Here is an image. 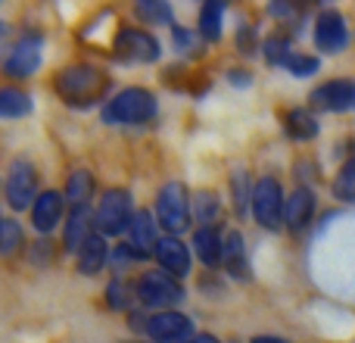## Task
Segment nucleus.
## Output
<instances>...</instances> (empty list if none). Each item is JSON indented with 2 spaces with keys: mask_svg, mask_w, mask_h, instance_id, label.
Wrapping results in <instances>:
<instances>
[{
  "mask_svg": "<svg viewBox=\"0 0 355 343\" xmlns=\"http://www.w3.org/2000/svg\"><path fill=\"white\" fill-rule=\"evenodd\" d=\"M252 343H287V340H281V337H256Z\"/></svg>",
  "mask_w": 355,
  "mask_h": 343,
  "instance_id": "obj_36",
  "label": "nucleus"
},
{
  "mask_svg": "<svg viewBox=\"0 0 355 343\" xmlns=\"http://www.w3.org/2000/svg\"><path fill=\"white\" fill-rule=\"evenodd\" d=\"M284 69H287L290 75H296V78H309V75L318 72V60L309 53H290L287 60H284Z\"/></svg>",
  "mask_w": 355,
  "mask_h": 343,
  "instance_id": "obj_28",
  "label": "nucleus"
},
{
  "mask_svg": "<svg viewBox=\"0 0 355 343\" xmlns=\"http://www.w3.org/2000/svg\"><path fill=\"white\" fill-rule=\"evenodd\" d=\"M91 196H94V178H91V172L75 169L72 175H69V181H66V200H69V206H72V209L87 206V200H91Z\"/></svg>",
  "mask_w": 355,
  "mask_h": 343,
  "instance_id": "obj_21",
  "label": "nucleus"
},
{
  "mask_svg": "<svg viewBox=\"0 0 355 343\" xmlns=\"http://www.w3.org/2000/svg\"><path fill=\"white\" fill-rule=\"evenodd\" d=\"M94 221H97V234H110V237H116V234L128 231L131 221H135V203H131V194L128 190H106L103 200H100L97 206V215H94Z\"/></svg>",
  "mask_w": 355,
  "mask_h": 343,
  "instance_id": "obj_3",
  "label": "nucleus"
},
{
  "mask_svg": "<svg viewBox=\"0 0 355 343\" xmlns=\"http://www.w3.org/2000/svg\"><path fill=\"white\" fill-rule=\"evenodd\" d=\"M221 262L227 265L234 278H250V262H246V246L243 237L237 231H231L225 237V250H221Z\"/></svg>",
  "mask_w": 355,
  "mask_h": 343,
  "instance_id": "obj_20",
  "label": "nucleus"
},
{
  "mask_svg": "<svg viewBox=\"0 0 355 343\" xmlns=\"http://www.w3.org/2000/svg\"><path fill=\"white\" fill-rule=\"evenodd\" d=\"M193 250H196V259H200L202 265H218L221 262V250H225V240H221L218 228L202 225L200 231L193 234Z\"/></svg>",
  "mask_w": 355,
  "mask_h": 343,
  "instance_id": "obj_18",
  "label": "nucleus"
},
{
  "mask_svg": "<svg viewBox=\"0 0 355 343\" xmlns=\"http://www.w3.org/2000/svg\"><path fill=\"white\" fill-rule=\"evenodd\" d=\"M156 219L168 231V237L181 234L190 225V196L181 181L162 184L159 196H156Z\"/></svg>",
  "mask_w": 355,
  "mask_h": 343,
  "instance_id": "obj_4",
  "label": "nucleus"
},
{
  "mask_svg": "<svg viewBox=\"0 0 355 343\" xmlns=\"http://www.w3.org/2000/svg\"><path fill=\"white\" fill-rule=\"evenodd\" d=\"M175 41H178V47H181V50H187L190 47V35H187V31H184V28H178V25H175Z\"/></svg>",
  "mask_w": 355,
  "mask_h": 343,
  "instance_id": "obj_33",
  "label": "nucleus"
},
{
  "mask_svg": "<svg viewBox=\"0 0 355 343\" xmlns=\"http://www.w3.org/2000/svg\"><path fill=\"white\" fill-rule=\"evenodd\" d=\"M106 262H110V246H106L103 234L94 231L91 237L85 240V246L78 250V271L81 275H97Z\"/></svg>",
  "mask_w": 355,
  "mask_h": 343,
  "instance_id": "obj_16",
  "label": "nucleus"
},
{
  "mask_svg": "<svg viewBox=\"0 0 355 343\" xmlns=\"http://www.w3.org/2000/svg\"><path fill=\"white\" fill-rule=\"evenodd\" d=\"M352 103H355V85L346 78L327 81V85H321L312 91V106H318V110L343 112V110H349Z\"/></svg>",
  "mask_w": 355,
  "mask_h": 343,
  "instance_id": "obj_12",
  "label": "nucleus"
},
{
  "mask_svg": "<svg viewBox=\"0 0 355 343\" xmlns=\"http://www.w3.org/2000/svg\"><path fill=\"white\" fill-rule=\"evenodd\" d=\"M6 200H10L12 209L35 206V200H37V172L28 160L12 162L10 178H6Z\"/></svg>",
  "mask_w": 355,
  "mask_h": 343,
  "instance_id": "obj_9",
  "label": "nucleus"
},
{
  "mask_svg": "<svg viewBox=\"0 0 355 343\" xmlns=\"http://www.w3.org/2000/svg\"><path fill=\"white\" fill-rule=\"evenodd\" d=\"M31 112V97L12 87H0V119H19Z\"/></svg>",
  "mask_w": 355,
  "mask_h": 343,
  "instance_id": "obj_24",
  "label": "nucleus"
},
{
  "mask_svg": "<svg viewBox=\"0 0 355 343\" xmlns=\"http://www.w3.org/2000/svg\"><path fill=\"white\" fill-rule=\"evenodd\" d=\"M0 225H3V219H0Z\"/></svg>",
  "mask_w": 355,
  "mask_h": 343,
  "instance_id": "obj_38",
  "label": "nucleus"
},
{
  "mask_svg": "<svg viewBox=\"0 0 355 343\" xmlns=\"http://www.w3.org/2000/svg\"><path fill=\"white\" fill-rule=\"evenodd\" d=\"M106 296H110V306L112 309H128L131 300H137V290H131L122 278H116V281L110 284V290H106Z\"/></svg>",
  "mask_w": 355,
  "mask_h": 343,
  "instance_id": "obj_29",
  "label": "nucleus"
},
{
  "mask_svg": "<svg viewBox=\"0 0 355 343\" xmlns=\"http://www.w3.org/2000/svg\"><path fill=\"white\" fill-rule=\"evenodd\" d=\"M221 19H225V3L218 0H209L200 10V35L206 41H218L221 37Z\"/></svg>",
  "mask_w": 355,
  "mask_h": 343,
  "instance_id": "obj_23",
  "label": "nucleus"
},
{
  "mask_svg": "<svg viewBox=\"0 0 355 343\" xmlns=\"http://www.w3.org/2000/svg\"><path fill=\"white\" fill-rule=\"evenodd\" d=\"M137 16L144 19L147 25H172L175 28V12L168 3H137Z\"/></svg>",
  "mask_w": 355,
  "mask_h": 343,
  "instance_id": "obj_26",
  "label": "nucleus"
},
{
  "mask_svg": "<svg viewBox=\"0 0 355 343\" xmlns=\"http://www.w3.org/2000/svg\"><path fill=\"white\" fill-rule=\"evenodd\" d=\"M3 31H6V28H3V25H0V37H3Z\"/></svg>",
  "mask_w": 355,
  "mask_h": 343,
  "instance_id": "obj_37",
  "label": "nucleus"
},
{
  "mask_svg": "<svg viewBox=\"0 0 355 343\" xmlns=\"http://www.w3.org/2000/svg\"><path fill=\"white\" fill-rule=\"evenodd\" d=\"M196 219L202 221V225H212V219L218 215V200H215V194H196Z\"/></svg>",
  "mask_w": 355,
  "mask_h": 343,
  "instance_id": "obj_31",
  "label": "nucleus"
},
{
  "mask_svg": "<svg viewBox=\"0 0 355 343\" xmlns=\"http://www.w3.org/2000/svg\"><path fill=\"white\" fill-rule=\"evenodd\" d=\"M252 215L262 228L275 231L281 228L284 221V194H281V184L275 178H262V181L252 187Z\"/></svg>",
  "mask_w": 355,
  "mask_h": 343,
  "instance_id": "obj_6",
  "label": "nucleus"
},
{
  "mask_svg": "<svg viewBox=\"0 0 355 343\" xmlns=\"http://www.w3.org/2000/svg\"><path fill=\"white\" fill-rule=\"evenodd\" d=\"M346 44H349V28H346L343 12L324 10L315 22V47L324 53H340Z\"/></svg>",
  "mask_w": 355,
  "mask_h": 343,
  "instance_id": "obj_11",
  "label": "nucleus"
},
{
  "mask_svg": "<svg viewBox=\"0 0 355 343\" xmlns=\"http://www.w3.org/2000/svg\"><path fill=\"white\" fill-rule=\"evenodd\" d=\"M128 234H131V246H135L137 253H144V256H147L150 250H156V244H159V237H156V219L147 209L135 212V221H131Z\"/></svg>",
  "mask_w": 355,
  "mask_h": 343,
  "instance_id": "obj_19",
  "label": "nucleus"
},
{
  "mask_svg": "<svg viewBox=\"0 0 355 343\" xmlns=\"http://www.w3.org/2000/svg\"><path fill=\"white\" fill-rule=\"evenodd\" d=\"M159 41L150 31L141 28H125L116 37V56L122 62H156L159 60Z\"/></svg>",
  "mask_w": 355,
  "mask_h": 343,
  "instance_id": "obj_7",
  "label": "nucleus"
},
{
  "mask_svg": "<svg viewBox=\"0 0 355 343\" xmlns=\"http://www.w3.org/2000/svg\"><path fill=\"white\" fill-rule=\"evenodd\" d=\"M290 53H293V50H290L287 37L275 35V37H268V41H265V60L275 62V66H284V60H287Z\"/></svg>",
  "mask_w": 355,
  "mask_h": 343,
  "instance_id": "obj_30",
  "label": "nucleus"
},
{
  "mask_svg": "<svg viewBox=\"0 0 355 343\" xmlns=\"http://www.w3.org/2000/svg\"><path fill=\"white\" fill-rule=\"evenodd\" d=\"M190 343H218V340H215V337H212V334H200V337H193V340H190Z\"/></svg>",
  "mask_w": 355,
  "mask_h": 343,
  "instance_id": "obj_35",
  "label": "nucleus"
},
{
  "mask_svg": "<svg viewBox=\"0 0 355 343\" xmlns=\"http://www.w3.org/2000/svg\"><path fill=\"white\" fill-rule=\"evenodd\" d=\"M153 256H156V262L162 265V271H166V275H172L175 281L190 271V250L178 237H159Z\"/></svg>",
  "mask_w": 355,
  "mask_h": 343,
  "instance_id": "obj_13",
  "label": "nucleus"
},
{
  "mask_svg": "<svg viewBox=\"0 0 355 343\" xmlns=\"http://www.w3.org/2000/svg\"><path fill=\"white\" fill-rule=\"evenodd\" d=\"M315 215V194L309 187H296L293 194L284 200V221H287L293 231L306 228Z\"/></svg>",
  "mask_w": 355,
  "mask_h": 343,
  "instance_id": "obj_14",
  "label": "nucleus"
},
{
  "mask_svg": "<svg viewBox=\"0 0 355 343\" xmlns=\"http://www.w3.org/2000/svg\"><path fill=\"white\" fill-rule=\"evenodd\" d=\"M284 125H287V135L293 137V141H312V137L318 135V119L309 110H290Z\"/></svg>",
  "mask_w": 355,
  "mask_h": 343,
  "instance_id": "obj_22",
  "label": "nucleus"
},
{
  "mask_svg": "<svg viewBox=\"0 0 355 343\" xmlns=\"http://www.w3.org/2000/svg\"><path fill=\"white\" fill-rule=\"evenodd\" d=\"M135 290H137L141 306H153V309H162V312L178 306V303H184V287L172 275H166V271H147V275H141Z\"/></svg>",
  "mask_w": 355,
  "mask_h": 343,
  "instance_id": "obj_5",
  "label": "nucleus"
},
{
  "mask_svg": "<svg viewBox=\"0 0 355 343\" xmlns=\"http://www.w3.org/2000/svg\"><path fill=\"white\" fill-rule=\"evenodd\" d=\"M352 106H355V103H352Z\"/></svg>",
  "mask_w": 355,
  "mask_h": 343,
  "instance_id": "obj_39",
  "label": "nucleus"
},
{
  "mask_svg": "<svg viewBox=\"0 0 355 343\" xmlns=\"http://www.w3.org/2000/svg\"><path fill=\"white\" fill-rule=\"evenodd\" d=\"M22 244H25V234H22V225L19 221H3L0 225V253H16V250H22Z\"/></svg>",
  "mask_w": 355,
  "mask_h": 343,
  "instance_id": "obj_27",
  "label": "nucleus"
},
{
  "mask_svg": "<svg viewBox=\"0 0 355 343\" xmlns=\"http://www.w3.org/2000/svg\"><path fill=\"white\" fill-rule=\"evenodd\" d=\"M156 116V97L147 87H125L103 106L110 125H144Z\"/></svg>",
  "mask_w": 355,
  "mask_h": 343,
  "instance_id": "obj_2",
  "label": "nucleus"
},
{
  "mask_svg": "<svg viewBox=\"0 0 355 343\" xmlns=\"http://www.w3.org/2000/svg\"><path fill=\"white\" fill-rule=\"evenodd\" d=\"M41 44H44L41 35H25L10 50V56H6V62H3L6 75L10 78H31L37 72V66H41Z\"/></svg>",
  "mask_w": 355,
  "mask_h": 343,
  "instance_id": "obj_10",
  "label": "nucleus"
},
{
  "mask_svg": "<svg viewBox=\"0 0 355 343\" xmlns=\"http://www.w3.org/2000/svg\"><path fill=\"white\" fill-rule=\"evenodd\" d=\"M91 234H94V212H91V206L72 209V215H69V221H66V250L69 253H72V250L78 253Z\"/></svg>",
  "mask_w": 355,
  "mask_h": 343,
  "instance_id": "obj_17",
  "label": "nucleus"
},
{
  "mask_svg": "<svg viewBox=\"0 0 355 343\" xmlns=\"http://www.w3.org/2000/svg\"><path fill=\"white\" fill-rule=\"evenodd\" d=\"M334 196L343 203H355V156L334 178Z\"/></svg>",
  "mask_w": 355,
  "mask_h": 343,
  "instance_id": "obj_25",
  "label": "nucleus"
},
{
  "mask_svg": "<svg viewBox=\"0 0 355 343\" xmlns=\"http://www.w3.org/2000/svg\"><path fill=\"white\" fill-rule=\"evenodd\" d=\"M62 219V196L56 194V190H44V194H37L35 206H31V221H35L37 231H53L56 225H60Z\"/></svg>",
  "mask_w": 355,
  "mask_h": 343,
  "instance_id": "obj_15",
  "label": "nucleus"
},
{
  "mask_svg": "<svg viewBox=\"0 0 355 343\" xmlns=\"http://www.w3.org/2000/svg\"><path fill=\"white\" fill-rule=\"evenodd\" d=\"M144 331L156 343H190L193 340V325H190V319L181 312H172V309L150 315Z\"/></svg>",
  "mask_w": 355,
  "mask_h": 343,
  "instance_id": "obj_8",
  "label": "nucleus"
},
{
  "mask_svg": "<svg viewBox=\"0 0 355 343\" xmlns=\"http://www.w3.org/2000/svg\"><path fill=\"white\" fill-rule=\"evenodd\" d=\"M246 172H237V175L231 178V187H234V203H237V212L243 215L246 212V200L252 203V194H250V187H246Z\"/></svg>",
  "mask_w": 355,
  "mask_h": 343,
  "instance_id": "obj_32",
  "label": "nucleus"
},
{
  "mask_svg": "<svg viewBox=\"0 0 355 343\" xmlns=\"http://www.w3.org/2000/svg\"><path fill=\"white\" fill-rule=\"evenodd\" d=\"M231 85L246 87V85H250V75H246V72H231Z\"/></svg>",
  "mask_w": 355,
  "mask_h": 343,
  "instance_id": "obj_34",
  "label": "nucleus"
},
{
  "mask_svg": "<svg viewBox=\"0 0 355 343\" xmlns=\"http://www.w3.org/2000/svg\"><path fill=\"white\" fill-rule=\"evenodd\" d=\"M106 85H110V78L94 66H72L66 72H60V78H56L60 97L72 106H91L94 100H100Z\"/></svg>",
  "mask_w": 355,
  "mask_h": 343,
  "instance_id": "obj_1",
  "label": "nucleus"
}]
</instances>
